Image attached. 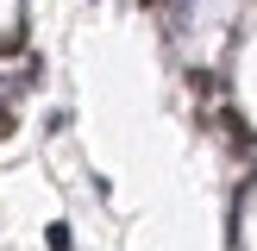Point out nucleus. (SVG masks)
Returning <instances> with one entry per match:
<instances>
[{
  "mask_svg": "<svg viewBox=\"0 0 257 251\" xmlns=\"http://www.w3.org/2000/svg\"><path fill=\"white\" fill-rule=\"evenodd\" d=\"M13 132H19V119H13V107L0 100V138H13Z\"/></svg>",
  "mask_w": 257,
  "mask_h": 251,
  "instance_id": "nucleus-3",
  "label": "nucleus"
},
{
  "mask_svg": "<svg viewBox=\"0 0 257 251\" xmlns=\"http://www.w3.org/2000/svg\"><path fill=\"white\" fill-rule=\"evenodd\" d=\"M44 245H50V251H69V226L57 220V226H50V232H44Z\"/></svg>",
  "mask_w": 257,
  "mask_h": 251,
  "instance_id": "nucleus-2",
  "label": "nucleus"
},
{
  "mask_svg": "<svg viewBox=\"0 0 257 251\" xmlns=\"http://www.w3.org/2000/svg\"><path fill=\"white\" fill-rule=\"evenodd\" d=\"M220 132H226V145H232V151H251V126L238 119V113H220Z\"/></svg>",
  "mask_w": 257,
  "mask_h": 251,
  "instance_id": "nucleus-1",
  "label": "nucleus"
}]
</instances>
